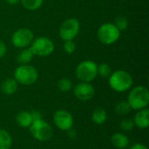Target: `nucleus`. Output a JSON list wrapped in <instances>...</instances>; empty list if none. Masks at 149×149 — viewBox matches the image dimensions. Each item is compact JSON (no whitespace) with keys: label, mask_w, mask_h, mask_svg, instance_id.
Instances as JSON below:
<instances>
[{"label":"nucleus","mask_w":149,"mask_h":149,"mask_svg":"<svg viewBox=\"0 0 149 149\" xmlns=\"http://www.w3.org/2000/svg\"><path fill=\"white\" fill-rule=\"evenodd\" d=\"M110 87L117 93H124L131 89L134 80L132 75L124 70H117L112 72L108 78Z\"/></svg>","instance_id":"obj_1"},{"label":"nucleus","mask_w":149,"mask_h":149,"mask_svg":"<svg viewBox=\"0 0 149 149\" xmlns=\"http://www.w3.org/2000/svg\"><path fill=\"white\" fill-rule=\"evenodd\" d=\"M127 103L132 110H141L148 107L149 104V91L146 86H137L134 87L128 96Z\"/></svg>","instance_id":"obj_2"},{"label":"nucleus","mask_w":149,"mask_h":149,"mask_svg":"<svg viewBox=\"0 0 149 149\" xmlns=\"http://www.w3.org/2000/svg\"><path fill=\"white\" fill-rule=\"evenodd\" d=\"M14 79L18 84L31 86L38 81V72L33 65L29 64L20 65L14 71Z\"/></svg>","instance_id":"obj_3"},{"label":"nucleus","mask_w":149,"mask_h":149,"mask_svg":"<svg viewBox=\"0 0 149 149\" xmlns=\"http://www.w3.org/2000/svg\"><path fill=\"white\" fill-rule=\"evenodd\" d=\"M120 37V31L113 23H105L101 24L97 31V38L99 41L106 45L116 43Z\"/></svg>","instance_id":"obj_4"},{"label":"nucleus","mask_w":149,"mask_h":149,"mask_svg":"<svg viewBox=\"0 0 149 149\" xmlns=\"http://www.w3.org/2000/svg\"><path fill=\"white\" fill-rule=\"evenodd\" d=\"M98 65L93 60H84L80 62L75 70V75L80 82L91 83L98 76Z\"/></svg>","instance_id":"obj_5"},{"label":"nucleus","mask_w":149,"mask_h":149,"mask_svg":"<svg viewBox=\"0 0 149 149\" xmlns=\"http://www.w3.org/2000/svg\"><path fill=\"white\" fill-rule=\"evenodd\" d=\"M29 48L34 56L47 57L54 52L55 45L53 41L49 38L39 37L32 40Z\"/></svg>","instance_id":"obj_6"},{"label":"nucleus","mask_w":149,"mask_h":149,"mask_svg":"<svg viewBox=\"0 0 149 149\" xmlns=\"http://www.w3.org/2000/svg\"><path fill=\"white\" fill-rule=\"evenodd\" d=\"M29 128L32 137L38 141H47L53 135L51 125L44 120L32 122Z\"/></svg>","instance_id":"obj_7"},{"label":"nucleus","mask_w":149,"mask_h":149,"mask_svg":"<svg viewBox=\"0 0 149 149\" xmlns=\"http://www.w3.org/2000/svg\"><path fill=\"white\" fill-rule=\"evenodd\" d=\"M80 24L75 17H71L65 20L59 28V37L63 41L73 40L79 32Z\"/></svg>","instance_id":"obj_8"},{"label":"nucleus","mask_w":149,"mask_h":149,"mask_svg":"<svg viewBox=\"0 0 149 149\" xmlns=\"http://www.w3.org/2000/svg\"><path fill=\"white\" fill-rule=\"evenodd\" d=\"M34 39L33 32L29 28H19L11 36L12 45L19 49L27 48Z\"/></svg>","instance_id":"obj_9"},{"label":"nucleus","mask_w":149,"mask_h":149,"mask_svg":"<svg viewBox=\"0 0 149 149\" xmlns=\"http://www.w3.org/2000/svg\"><path fill=\"white\" fill-rule=\"evenodd\" d=\"M53 122L61 131H67L73 127L72 115L65 110H58L53 114Z\"/></svg>","instance_id":"obj_10"},{"label":"nucleus","mask_w":149,"mask_h":149,"mask_svg":"<svg viewBox=\"0 0 149 149\" xmlns=\"http://www.w3.org/2000/svg\"><path fill=\"white\" fill-rule=\"evenodd\" d=\"M75 97L81 101H87L93 98L95 94V89L91 83L79 82L73 88Z\"/></svg>","instance_id":"obj_11"},{"label":"nucleus","mask_w":149,"mask_h":149,"mask_svg":"<svg viewBox=\"0 0 149 149\" xmlns=\"http://www.w3.org/2000/svg\"><path fill=\"white\" fill-rule=\"evenodd\" d=\"M134 126L139 128L145 129L149 127V110L148 108H143L138 110L136 114L134 115Z\"/></svg>","instance_id":"obj_12"},{"label":"nucleus","mask_w":149,"mask_h":149,"mask_svg":"<svg viewBox=\"0 0 149 149\" xmlns=\"http://www.w3.org/2000/svg\"><path fill=\"white\" fill-rule=\"evenodd\" d=\"M111 142L114 148L118 149H126L128 148L130 141L128 137L123 133H116L112 135Z\"/></svg>","instance_id":"obj_13"},{"label":"nucleus","mask_w":149,"mask_h":149,"mask_svg":"<svg viewBox=\"0 0 149 149\" xmlns=\"http://www.w3.org/2000/svg\"><path fill=\"white\" fill-rule=\"evenodd\" d=\"M17 86H18V83L16 81V79H6L5 80H3L1 84V91L2 93H3L6 95H12L13 93H16V91L17 90Z\"/></svg>","instance_id":"obj_14"},{"label":"nucleus","mask_w":149,"mask_h":149,"mask_svg":"<svg viewBox=\"0 0 149 149\" xmlns=\"http://www.w3.org/2000/svg\"><path fill=\"white\" fill-rule=\"evenodd\" d=\"M16 121L17 125L21 127H24V128L29 127L32 124V119H31L30 112H27V111L19 112L16 116Z\"/></svg>","instance_id":"obj_15"},{"label":"nucleus","mask_w":149,"mask_h":149,"mask_svg":"<svg viewBox=\"0 0 149 149\" xmlns=\"http://www.w3.org/2000/svg\"><path fill=\"white\" fill-rule=\"evenodd\" d=\"M107 120V113L102 107H97L92 113V120L96 125H103Z\"/></svg>","instance_id":"obj_16"},{"label":"nucleus","mask_w":149,"mask_h":149,"mask_svg":"<svg viewBox=\"0 0 149 149\" xmlns=\"http://www.w3.org/2000/svg\"><path fill=\"white\" fill-rule=\"evenodd\" d=\"M33 57H34L33 53L31 52L30 48L27 47L22 49V51L17 54V60L20 65H27L32 60Z\"/></svg>","instance_id":"obj_17"},{"label":"nucleus","mask_w":149,"mask_h":149,"mask_svg":"<svg viewBox=\"0 0 149 149\" xmlns=\"http://www.w3.org/2000/svg\"><path fill=\"white\" fill-rule=\"evenodd\" d=\"M12 145V138L10 134L4 129H0V149H10Z\"/></svg>","instance_id":"obj_18"},{"label":"nucleus","mask_w":149,"mask_h":149,"mask_svg":"<svg viewBox=\"0 0 149 149\" xmlns=\"http://www.w3.org/2000/svg\"><path fill=\"white\" fill-rule=\"evenodd\" d=\"M114 111L119 116H124L128 114L132 111V108L127 103V101H120L116 104Z\"/></svg>","instance_id":"obj_19"},{"label":"nucleus","mask_w":149,"mask_h":149,"mask_svg":"<svg viewBox=\"0 0 149 149\" xmlns=\"http://www.w3.org/2000/svg\"><path fill=\"white\" fill-rule=\"evenodd\" d=\"M20 2L24 9L28 10H36L42 6L44 0H20Z\"/></svg>","instance_id":"obj_20"},{"label":"nucleus","mask_w":149,"mask_h":149,"mask_svg":"<svg viewBox=\"0 0 149 149\" xmlns=\"http://www.w3.org/2000/svg\"><path fill=\"white\" fill-rule=\"evenodd\" d=\"M97 72H98V75L100 76L101 78H103V79H108L110 77V75L112 74L113 71H112L111 66L108 64L102 63L100 65H98Z\"/></svg>","instance_id":"obj_21"},{"label":"nucleus","mask_w":149,"mask_h":149,"mask_svg":"<svg viewBox=\"0 0 149 149\" xmlns=\"http://www.w3.org/2000/svg\"><path fill=\"white\" fill-rule=\"evenodd\" d=\"M57 86L58 88V90L60 92H63V93H66V92H69L72 90V81L67 79V78H62L60 79L58 83H57Z\"/></svg>","instance_id":"obj_22"},{"label":"nucleus","mask_w":149,"mask_h":149,"mask_svg":"<svg viewBox=\"0 0 149 149\" xmlns=\"http://www.w3.org/2000/svg\"><path fill=\"white\" fill-rule=\"evenodd\" d=\"M120 127L124 132H130V131H132L134 129V123L133 119H129V118L123 119L120 121Z\"/></svg>","instance_id":"obj_23"},{"label":"nucleus","mask_w":149,"mask_h":149,"mask_svg":"<svg viewBox=\"0 0 149 149\" xmlns=\"http://www.w3.org/2000/svg\"><path fill=\"white\" fill-rule=\"evenodd\" d=\"M113 24L120 31H123L128 26V20L125 17H118L115 19V22Z\"/></svg>","instance_id":"obj_24"},{"label":"nucleus","mask_w":149,"mask_h":149,"mask_svg":"<svg viewBox=\"0 0 149 149\" xmlns=\"http://www.w3.org/2000/svg\"><path fill=\"white\" fill-rule=\"evenodd\" d=\"M63 49L64 51L68 53V54H72L76 51V44L73 42V40H67V41H64L63 44Z\"/></svg>","instance_id":"obj_25"},{"label":"nucleus","mask_w":149,"mask_h":149,"mask_svg":"<svg viewBox=\"0 0 149 149\" xmlns=\"http://www.w3.org/2000/svg\"><path fill=\"white\" fill-rule=\"evenodd\" d=\"M30 113H31V119H32V122L38 121V120H43L42 119L41 113L39 111H38V110H33Z\"/></svg>","instance_id":"obj_26"},{"label":"nucleus","mask_w":149,"mask_h":149,"mask_svg":"<svg viewBox=\"0 0 149 149\" xmlns=\"http://www.w3.org/2000/svg\"><path fill=\"white\" fill-rule=\"evenodd\" d=\"M7 52V46L3 41L0 40V58H3Z\"/></svg>","instance_id":"obj_27"},{"label":"nucleus","mask_w":149,"mask_h":149,"mask_svg":"<svg viewBox=\"0 0 149 149\" xmlns=\"http://www.w3.org/2000/svg\"><path fill=\"white\" fill-rule=\"evenodd\" d=\"M66 132H67V135H68V137H69L70 139H75V138H76V136H77V132H76V130L73 129L72 127L70 128V129H68Z\"/></svg>","instance_id":"obj_28"},{"label":"nucleus","mask_w":149,"mask_h":149,"mask_svg":"<svg viewBox=\"0 0 149 149\" xmlns=\"http://www.w3.org/2000/svg\"><path fill=\"white\" fill-rule=\"evenodd\" d=\"M129 149H148V147L147 146H145V145H143V144H141V143H136V144H134V145H133L131 148Z\"/></svg>","instance_id":"obj_29"},{"label":"nucleus","mask_w":149,"mask_h":149,"mask_svg":"<svg viewBox=\"0 0 149 149\" xmlns=\"http://www.w3.org/2000/svg\"><path fill=\"white\" fill-rule=\"evenodd\" d=\"M7 3L11 4V5H15L17 3H18L20 2V0H5Z\"/></svg>","instance_id":"obj_30"}]
</instances>
